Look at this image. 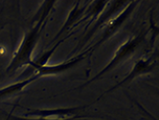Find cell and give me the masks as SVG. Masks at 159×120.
Segmentation results:
<instances>
[{"label":"cell","mask_w":159,"mask_h":120,"mask_svg":"<svg viewBox=\"0 0 159 120\" xmlns=\"http://www.w3.org/2000/svg\"><path fill=\"white\" fill-rule=\"evenodd\" d=\"M140 3V1H131L129 2V4L126 5L124 9L121 10L120 12H119L117 16H115L113 19H111L108 23L104 25V31L102 33V35H101L100 39L97 41L95 44L91 46V53L89 54V57L92 55V53L94 52V50L96 48H98L100 45H102L104 42H106L108 39H110L112 36L116 33L124 23L129 19V16H131V14L133 13V11L135 10V8L137 7Z\"/></svg>","instance_id":"cell-5"},{"label":"cell","mask_w":159,"mask_h":120,"mask_svg":"<svg viewBox=\"0 0 159 120\" xmlns=\"http://www.w3.org/2000/svg\"><path fill=\"white\" fill-rule=\"evenodd\" d=\"M90 53H91V47H89V48L86 51H84V52H82V53L78 54V55L71 57L70 59L66 60L62 63L55 64V65L46 64V65H44V66L35 68V69H33L32 71H34L35 74H37L39 78H42V76H45V75L58 74V73H61V72H64L68 69H70V68L75 67V65L81 62L82 60H84L85 57Z\"/></svg>","instance_id":"cell-6"},{"label":"cell","mask_w":159,"mask_h":120,"mask_svg":"<svg viewBox=\"0 0 159 120\" xmlns=\"http://www.w3.org/2000/svg\"><path fill=\"white\" fill-rule=\"evenodd\" d=\"M86 8H87V5L82 7L81 2L80 1L75 2V4L74 5L73 9H71L70 11V13H68V16L66 20V23H64V24L61 27V29L58 31V33L56 34V36L54 37V39L52 40L50 44H53L54 42L59 41L63 34H66V33H67L70 30H71L73 28L77 27L80 23V20H82L83 16H84Z\"/></svg>","instance_id":"cell-8"},{"label":"cell","mask_w":159,"mask_h":120,"mask_svg":"<svg viewBox=\"0 0 159 120\" xmlns=\"http://www.w3.org/2000/svg\"><path fill=\"white\" fill-rule=\"evenodd\" d=\"M147 34H148L147 32H141L139 34L133 36V37H131L129 40H126L124 44H121L116 49L113 57L111 58L109 62L105 65V67H104L102 70H100L94 78H92L90 81L86 82L84 85L81 86L78 89H82V88H84V87L89 86L90 83H92L95 81H97V79L101 78L103 75H105L106 73H108V72L113 70L115 67H117L118 65H120L121 63H124L125 61L129 59V58L138 51L140 47L145 43L146 38H147Z\"/></svg>","instance_id":"cell-2"},{"label":"cell","mask_w":159,"mask_h":120,"mask_svg":"<svg viewBox=\"0 0 159 120\" xmlns=\"http://www.w3.org/2000/svg\"><path fill=\"white\" fill-rule=\"evenodd\" d=\"M38 78H40L37 74H33V75H31L30 78L23 79V81L11 83V85L7 86L5 88L0 89V102H3L4 100L8 99L10 97L19 95V94L23 92L29 85H31L33 82L37 81Z\"/></svg>","instance_id":"cell-9"},{"label":"cell","mask_w":159,"mask_h":120,"mask_svg":"<svg viewBox=\"0 0 159 120\" xmlns=\"http://www.w3.org/2000/svg\"><path fill=\"white\" fill-rule=\"evenodd\" d=\"M56 1H44L40 8V14L36 20L35 24L30 30L26 32L24 39L20 44L19 48L14 52L13 56L7 65L5 73L7 75H12L23 67H28L33 61V53L37 46L39 39L41 37L43 29L48 21L49 16L51 14Z\"/></svg>","instance_id":"cell-1"},{"label":"cell","mask_w":159,"mask_h":120,"mask_svg":"<svg viewBox=\"0 0 159 120\" xmlns=\"http://www.w3.org/2000/svg\"><path fill=\"white\" fill-rule=\"evenodd\" d=\"M85 106L81 107H71V108H54V109H32L27 113H25L24 117H40V118H66L75 116V111L82 110Z\"/></svg>","instance_id":"cell-7"},{"label":"cell","mask_w":159,"mask_h":120,"mask_svg":"<svg viewBox=\"0 0 159 120\" xmlns=\"http://www.w3.org/2000/svg\"><path fill=\"white\" fill-rule=\"evenodd\" d=\"M128 4H129V1H125V0H119V1H108L106 8L103 10V12L101 13L98 17H97L95 24L90 28V30L88 32L85 33V34H83L82 40L80 41V44L73 50V53L77 52V51L80 49H82L83 47H84L87 43L94 37V35H95L100 29H102L111 19H113L115 16H117V14L120 12Z\"/></svg>","instance_id":"cell-3"},{"label":"cell","mask_w":159,"mask_h":120,"mask_svg":"<svg viewBox=\"0 0 159 120\" xmlns=\"http://www.w3.org/2000/svg\"><path fill=\"white\" fill-rule=\"evenodd\" d=\"M0 78H1V75H0Z\"/></svg>","instance_id":"cell-12"},{"label":"cell","mask_w":159,"mask_h":120,"mask_svg":"<svg viewBox=\"0 0 159 120\" xmlns=\"http://www.w3.org/2000/svg\"><path fill=\"white\" fill-rule=\"evenodd\" d=\"M156 66H157V52L152 54V55H150V56H145V57L140 58V59L137 60L135 64L133 65L131 71L125 75V78H122L120 82H117L114 87H112V88L107 90L104 94H102V95L97 99V101L101 99L104 95H106V94L113 92L114 90H116L117 88H119V87L129 85L134 79L139 78V76L144 75V74H148V73H150V72H152L155 68H156Z\"/></svg>","instance_id":"cell-4"},{"label":"cell","mask_w":159,"mask_h":120,"mask_svg":"<svg viewBox=\"0 0 159 120\" xmlns=\"http://www.w3.org/2000/svg\"><path fill=\"white\" fill-rule=\"evenodd\" d=\"M83 117L84 116H71V117H66V118H40V117H24V116H16L9 114L6 120H91Z\"/></svg>","instance_id":"cell-11"},{"label":"cell","mask_w":159,"mask_h":120,"mask_svg":"<svg viewBox=\"0 0 159 120\" xmlns=\"http://www.w3.org/2000/svg\"><path fill=\"white\" fill-rule=\"evenodd\" d=\"M107 4H108V1H105V0H104V1H92L91 4L89 6H87L84 16H83L82 20H80V23H79V24H80L82 23H85L87 20H89V23L86 24L85 33L87 32V30H88V28L90 25L94 23V20H96L97 17L103 12V10L106 8Z\"/></svg>","instance_id":"cell-10"}]
</instances>
